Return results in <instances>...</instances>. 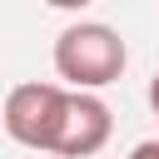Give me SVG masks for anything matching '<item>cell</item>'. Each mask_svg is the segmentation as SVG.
Returning a JSON list of instances; mask_svg holds the SVG:
<instances>
[{
    "label": "cell",
    "mask_w": 159,
    "mask_h": 159,
    "mask_svg": "<svg viewBox=\"0 0 159 159\" xmlns=\"http://www.w3.org/2000/svg\"><path fill=\"white\" fill-rule=\"evenodd\" d=\"M149 104H154V114H159V70H154V80H149Z\"/></svg>",
    "instance_id": "8992f818"
},
{
    "label": "cell",
    "mask_w": 159,
    "mask_h": 159,
    "mask_svg": "<svg viewBox=\"0 0 159 159\" xmlns=\"http://www.w3.org/2000/svg\"><path fill=\"white\" fill-rule=\"evenodd\" d=\"M45 5H55V10H84V5H94V0H45Z\"/></svg>",
    "instance_id": "5b68a950"
},
{
    "label": "cell",
    "mask_w": 159,
    "mask_h": 159,
    "mask_svg": "<svg viewBox=\"0 0 159 159\" xmlns=\"http://www.w3.org/2000/svg\"><path fill=\"white\" fill-rule=\"evenodd\" d=\"M114 134V114L99 94L89 89H70L65 94V114H60V134H55V149L50 154H65V159H89L109 144Z\"/></svg>",
    "instance_id": "3957f363"
},
{
    "label": "cell",
    "mask_w": 159,
    "mask_h": 159,
    "mask_svg": "<svg viewBox=\"0 0 159 159\" xmlns=\"http://www.w3.org/2000/svg\"><path fill=\"white\" fill-rule=\"evenodd\" d=\"M129 159H159V139H144V144H134V149H129Z\"/></svg>",
    "instance_id": "277c9868"
},
{
    "label": "cell",
    "mask_w": 159,
    "mask_h": 159,
    "mask_svg": "<svg viewBox=\"0 0 159 159\" xmlns=\"http://www.w3.org/2000/svg\"><path fill=\"white\" fill-rule=\"evenodd\" d=\"M65 94L60 84H15L5 94V134L25 149H55V134H60V114H65Z\"/></svg>",
    "instance_id": "7a4b0ae2"
},
{
    "label": "cell",
    "mask_w": 159,
    "mask_h": 159,
    "mask_svg": "<svg viewBox=\"0 0 159 159\" xmlns=\"http://www.w3.org/2000/svg\"><path fill=\"white\" fill-rule=\"evenodd\" d=\"M124 40L114 25H99V20H80L70 30H60L55 40V75L70 84V89H104L124 75Z\"/></svg>",
    "instance_id": "6da1fadb"
}]
</instances>
